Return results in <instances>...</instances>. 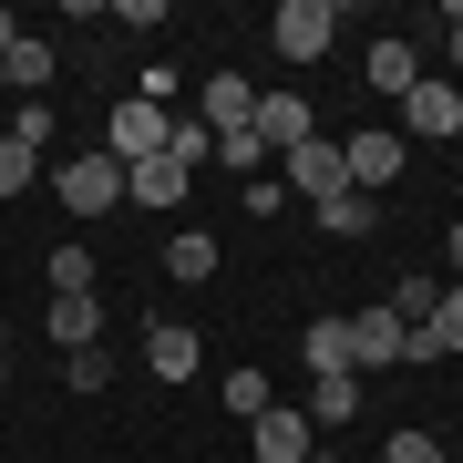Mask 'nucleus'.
<instances>
[{
	"instance_id": "obj_28",
	"label": "nucleus",
	"mask_w": 463,
	"mask_h": 463,
	"mask_svg": "<svg viewBox=\"0 0 463 463\" xmlns=\"http://www.w3.org/2000/svg\"><path fill=\"white\" fill-rule=\"evenodd\" d=\"M309 463H350V453H330V443H319V453H309Z\"/></svg>"
},
{
	"instance_id": "obj_27",
	"label": "nucleus",
	"mask_w": 463,
	"mask_h": 463,
	"mask_svg": "<svg viewBox=\"0 0 463 463\" xmlns=\"http://www.w3.org/2000/svg\"><path fill=\"white\" fill-rule=\"evenodd\" d=\"M443 258H453V268H463V227H453V237H443Z\"/></svg>"
},
{
	"instance_id": "obj_18",
	"label": "nucleus",
	"mask_w": 463,
	"mask_h": 463,
	"mask_svg": "<svg viewBox=\"0 0 463 463\" xmlns=\"http://www.w3.org/2000/svg\"><path fill=\"white\" fill-rule=\"evenodd\" d=\"M432 298H443V279H392V298H381V309H392L402 330H422V319H432Z\"/></svg>"
},
{
	"instance_id": "obj_3",
	"label": "nucleus",
	"mask_w": 463,
	"mask_h": 463,
	"mask_svg": "<svg viewBox=\"0 0 463 463\" xmlns=\"http://www.w3.org/2000/svg\"><path fill=\"white\" fill-rule=\"evenodd\" d=\"M279 185H288V196H309V206H330V196H350V165H340L330 134H309V145L279 155Z\"/></svg>"
},
{
	"instance_id": "obj_17",
	"label": "nucleus",
	"mask_w": 463,
	"mask_h": 463,
	"mask_svg": "<svg viewBox=\"0 0 463 463\" xmlns=\"http://www.w3.org/2000/svg\"><path fill=\"white\" fill-rule=\"evenodd\" d=\"M165 165H185V175H196V165H216V134H206L196 114H165Z\"/></svg>"
},
{
	"instance_id": "obj_4",
	"label": "nucleus",
	"mask_w": 463,
	"mask_h": 463,
	"mask_svg": "<svg viewBox=\"0 0 463 463\" xmlns=\"http://www.w3.org/2000/svg\"><path fill=\"white\" fill-rule=\"evenodd\" d=\"M268 42H279V62H319V52L340 42V11H330V0H279Z\"/></svg>"
},
{
	"instance_id": "obj_1",
	"label": "nucleus",
	"mask_w": 463,
	"mask_h": 463,
	"mask_svg": "<svg viewBox=\"0 0 463 463\" xmlns=\"http://www.w3.org/2000/svg\"><path fill=\"white\" fill-rule=\"evenodd\" d=\"M42 185H52V196H62L72 216H114V206H124V165H114L103 145L62 155V165H42Z\"/></svg>"
},
{
	"instance_id": "obj_11",
	"label": "nucleus",
	"mask_w": 463,
	"mask_h": 463,
	"mask_svg": "<svg viewBox=\"0 0 463 463\" xmlns=\"http://www.w3.org/2000/svg\"><path fill=\"white\" fill-rule=\"evenodd\" d=\"M361 72H371V93H392V103H402V93L422 83V42H402V32H381V42L361 52Z\"/></svg>"
},
{
	"instance_id": "obj_13",
	"label": "nucleus",
	"mask_w": 463,
	"mask_h": 463,
	"mask_svg": "<svg viewBox=\"0 0 463 463\" xmlns=\"http://www.w3.org/2000/svg\"><path fill=\"white\" fill-rule=\"evenodd\" d=\"M319 114H309V93H258V145L268 155H288V145H309Z\"/></svg>"
},
{
	"instance_id": "obj_14",
	"label": "nucleus",
	"mask_w": 463,
	"mask_h": 463,
	"mask_svg": "<svg viewBox=\"0 0 463 463\" xmlns=\"http://www.w3.org/2000/svg\"><path fill=\"white\" fill-rule=\"evenodd\" d=\"M124 206L175 216V206H185V165H165V155H155V165H124Z\"/></svg>"
},
{
	"instance_id": "obj_21",
	"label": "nucleus",
	"mask_w": 463,
	"mask_h": 463,
	"mask_svg": "<svg viewBox=\"0 0 463 463\" xmlns=\"http://www.w3.org/2000/svg\"><path fill=\"white\" fill-rule=\"evenodd\" d=\"M319 227H330V237H371L381 206H371V196H330V206H319Z\"/></svg>"
},
{
	"instance_id": "obj_29",
	"label": "nucleus",
	"mask_w": 463,
	"mask_h": 463,
	"mask_svg": "<svg viewBox=\"0 0 463 463\" xmlns=\"http://www.w3.org/2000/svg\"><path fill=\"white\" fill-rule=\"evenodd\" d=\"M0 371H11V361H0Z\"/></svg>"
},
{
	"instance_id": "obj_8",
	"label": "nucleus",
	"mask_w": 463,
	"mask_h": 463,
	"mask_svg": "<svg viewBox=\"0 0 463 463\" xmlns=\"http://www.w3.org/2000/svg\"><path fill=\"white\" fill-rule=\"evenodd\" d=\"M402 350H412V330L392 309H350V371H402Z\"/></svg>"
},
{
	"instance_id": "obj_15",
	"label": "nucleus",
	"mask_w": 463,
	"mask_h": 463,
	"mask_svg": "<svg viewBox=\"0 0 463 463\" xmlns=\"http://www.w3.org/2000/svg\"><path fill=\"white\" fill-rule=\"evenodd\" d=\"M350 412H361V371H319V381H309V422L340 432Z\"/></svg>"
},
{
	"instance_id": "obj_19",
	"label": "nucleus",
	"mask_w": 463,
	"mask_h": 463,
	"mask_svg": "<svg viewBox=\"0 0 463 463\" xmlns=\"http://www.w3.org/2000/svg\"><path fill=\"white\" fill-rule=\"evenodd\" d=\"M165 279H216V237L206 227H185L175 248H165Z\"/></svg>"
},
{
	"instance_id": "obj_16",
	"label": "nucleus",
	"mask_w": 463,
	"mask_h": 463,
	"mask_svg": "<svg viewBox=\"0 0 463 463\" xmlns=\"http://www.w3.org/2000/svg\"><path fill=\"white\" fill-rule=\"evenodd\" d=\"M298 361H309V381H319V371H350V319H340V309H330V319H309Z\"/></svg>"
},
{
	"instance_id": "obj_10",
	"label": "nucleus",
	"mask_w": 463,
	"mask_h": 463,
	"mask_svg": "<svg viewBox=\"0 0 463 463\" xmlns=\"http://www.w3.org/2000/svg\"><path fill=\"white\" fill-rule=\"evenodd\" d=\"M145 371L175 392V381H196V371H206V340L185 330V319H155V330H145Z\"/></svg>"
},
{
	"instance_id": "obj_26",
	"label": "nucleus",
	"mask_w": 463,
	"mask_h": 463,
	"mask_svg": "<svg viewBox=\"0 0 463 463\" xmlns=\"http://www.w3.org/2000/svg\"><path fill=\"white\" fill-rule=\"evenodd\" d=\"M443 52H453V72H463V0L443 11Z\"/></svg>"
},
{
	"instance_id": "obj_9",
	"label": "nucleus",
	"mask_w": 463,
	"mask_h": 463,
	"mask_svg": "<svg viewBox=\"0 0 463 463\" xmlns=\"http://www.w3.org/2000/svg\"><path fill=\"white\" fill-rule=\"evenodd\" d=\"M196 124H206V134H248V124H258L248 72H206V83H196Z\"/></svg>"
},
{
	"instance_id": "obj_22",
	"label": "nucleus",
	"mask_w": 463,
	"mask_h": 463,
	"mask_svg": "<svg viewBox=\"0 0 463 463\" xmlns=\"http://www.w3.org/2000/svg\"><path fill=\"white\" fill-rule=\"evenodd\" d=\"M42 185V155L32 145H11V134H0V196H32Z\"/></svg>"
},
{
	"instance_id": "obj_24",
	"label": "nucleus",
	"mask_w": 463,
	"mask_h": 463,
	"mask_svg": "<svg viewBox=\"0 0 463 463\" xmlns=\"http://www.w3.org/2000/svg\"><path fill=\"white\" fill-rule=\"evenodd\" d=\"M381 463H453V453H443V443H432V432H412V422H402V432H392V443H381Z\"/></svg>"
},
{
	"instance_id": "obj_7",
	"label": "nucleus",
	"mask_w": 463,
	"mask_h": 463,
	"mask_svg": "<svg viewBox=\"0 0 463 463\" xmlns=\"http://www.w3.org/2000/svg\"><path fill=\"white\" fill-rule=\"evenodd\" d=\"M402 114H412V134H422V145H453V134H463V83L422 72V83L402 93Z\"/></svg>"
},
{
	"instance_id": "obj_20",
	"label": "nucleus",
	"mask_w": 463,
	"mask_h": 463,
	"mask_svg": "<svg viewBox=\"0 0 463 463\" xmlns=\"http://www.w3.org/2000/svg\"><path fill=\"white\" fill-rule=\"evenodd\" d=\"M227 412H237V422H258V412H268V371H258V361H237V371H227Z\"/></svg>"
},
{
	"instance_id": "obj_5",
	"label": "nucleus",
	"mask_w": 463,
	"mask_h": 463,
	"mask_svg": "<svg viewBox=\"0 0 463 463\" xmlns=\"http://www.w3.org/2000/svg\"><path fill=\"white\" fill-rule=\"evenodd\" d=\"M248 453H258V463H309V453H319V422L298 412V402H268V412L248 422Z\"/></svg>"
},
{
	"instance_id": "obj_6",
	"label": "nucleus",
	"mask_w": 463,
	"mask_h": 463,
	"mask_svg": "<svg viewBox=\"0 0 463 463\" xmlns=\"http://www.w3.org/2000/svg\"><path fill=\"white\" fill-rule=\"evenodd\" d=\"M340 165H350V196H381V185L402 175V134L371 124V134H340Z\"/></svg>"
},
{
	"instance_id": "obj_12",
	"label": "nucleus",
	"mask_w": 463,
	"mask_h": 463,
	"mask_svg": "<svg viewBox=\"0 0 463 463\" xmlns=\"http://www.w3.org/2000/svg\"><path fill=\"white\" fill-rule=\"evenodd\" d=\"M52 340H62V361L72 350H103V298L93 288H52Z\"/></svg>"
},
{
	"instance_id": "obj_25",
	"label": "nucleus",
	"mask_w": 463,
	"mask_h": 463,
	"mask_svg": "<svg viewBox=\"0 0 463 463\" xmlns=\"http://www.w3.org/2000/svg\"><path fill=\"white\" fill-rule=\"evenodd\" d=\"M62 371H72V392H103V381H114V361H103V350H72Z\"/></svg>"
},
{
	"instance_id": "obj_23",
	"label": "nucleus",
	"mask_w": 463,
	"mask_h": 463,
	"mask_svg": "<svg viewBox=\"0 0 463 463\" xmlns=\"http://www.w3.org/2000/svg\"><path fill=\"white\" fill-rule=\"evenodd\" d=\"M52 134H62V124H52V103H21V114H11V145H32L42 165H52Z\"/></svg>"
},
{
	"instance_id": "obj_2",
	"label": "nucleus",
	"mask_w": 463,
	"mask_h": 463,
	"mask_svg": "<svg viewBox=\"0 0 463 463\" xmlns=\"http://www.w3.org/2000/svg\"><path fill=\"white\" fill-rule=\"evenodd\" d=\"M103 155H114V165H155V155H165V103L124 93L114 114H103Z\"/></svg>"
}]
</instances>
